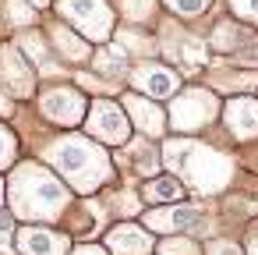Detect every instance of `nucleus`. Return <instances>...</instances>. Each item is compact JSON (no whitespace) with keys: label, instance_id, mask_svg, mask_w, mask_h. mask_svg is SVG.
<instances>
[{"label":"nucleus","instance_id":"nucleus-1","mask_svg":"<svg viewBox=\"0 0 258 255\" xmlns=\"http://www.w3.org/2000/svg\"><path fill=\"white\" fill-rule=\"evenodd\" d=\"M43 163L78 195H96L99 188L113 184V177H117V167H113L106 145H99L85 131H64V135L46 138Z\"/></svg>","mask_w":258,"mask_h":255},{"label":"nucleus","instance_id":"nucleus-2","mask_svg":"<svg viewBox=\"0 0 258 255\" xmlns=\"http://www.w3.org/2000/svg\"><path fill=\"white\" fill-rule=\"evenodd\" d=\"M71 188L43 163V160H18L8 174V209L25 223H46L71 213Z\"/></svg>","mask_w":258,"mask_h":255},{"label":"nucleus","instance_id":"nucleus-3","mask_svg":"<svg viewBox=\"0 0 258 255\" xmlns=\"http://www.w3.org/2000/svg\"><path fill=\"white\" fill-rule=\"evenodd\" d=\"M163 167L184 181L187 191L198 195H216L233 181V160L230 152L216 149L212 142H198L195 135H173L159 145Z\"/></svg>","mask_w":258,"mask_h":255},{"label":"nucleus","instance_id":"nucleus-4","mask_svg":"<svg viewBox=\"0 0 258 255\" xmlns=\"http://www.w3.org/2000/svg\"><path fill=\"white\" fill-rule=\"evenodd\" d=\"M166 124L173 135H198L219 121L223 99L209 85H184L173 99H166Z\"/></svg>","mask_w":258,"mask_h":255},{"label":"nucleus","instance_id":"nucleus-5","mask_svg":"<svg viewBox=\"0 0 258 255\" xmlns=\"http://www.w3.org/2000/svg\"><path fill=\"white\" fill-rule=\"evenodd\" d=\"M60 22H68L75 32H82L92 46L110 43L117 32V11L113 0H53L50 8Z\"/></svg>","mask_w":258,"mask_h":255},{"label":"nucleus","instance_id":"nucleus-6","mask_svg":"<svg viewBox=\"0 0 258 255\" xmlns=\"http://www.w3.org/2000/svg\"><path fill=\"white\" fill-rule=\"evenodd\" d=\"M209 50L216 61H226V64H237V68H247V71H258V32L240 25L237 18L223 15L212 22L209 36H205Z\"/></svg>","mask_w":258,"mask_h":255},{"label":"nucleus","instance_id":"nucleus-7","mask_svg":"<svg viewBox=\"0 0 258 255\" xmlns=\"http://www.w3.org/2000/svg\"><path fill=\"white\" fill-rule=\"evenodd\" d=\"M36 110L46 124L60 131H75L89 114V96L75 82H46L43 89H36Z\"/></svg>","mask_w":258,"mask_h":255},{"label":"nucleus","instance_id":"nucleus-8","mask_svg":"<svg viewBox=\"0 0 258 255\" xmlns=\"http://www.w3.org/2000/svg\"><path fill=\"white\" fill-rule=\"evenodd\" d=\"M82 128H85L89 138H96V142L106 145V149H120V145H127L131 135H135V131H131V121H127V114H124V107H120V99H113V96H92Z\"/></svg>","mask_w":258,"mask_h":255},{"label":"nucleus","instance_id":"nucleus-9","mask_svg":"<svg viewBox=\"0 0 258 255\" xmlns=\"http://www.w3.org/2000/svg\"><path fill=\"white\" fill-rule=\"evenodd\" d=\"M127 89L131 92H142L156 103L163 99H173L180 89H184V75L166 64V61H156V57H145V61H135L131 71H127Z\"/></svg>","mask_w":258,"mask_h":255},{"label":"nucleus","instance_id":"nucleus-10","mask_svg":"<svg viewBox=\"0 0 258 255\" xmlns=\"http://www.w3.org/2000/svg\"><path fill=\"white\" fill-rule=\"evenodd\" d=\"M36 89H39V71L32 68V61L15 46V39H0V92L22 103L32 99Z\"/></svg>","mask_w":258,"mask_h":255},{"label":"nucleus","instance_id":"nucleus-11","mask_svg":"<svg viewBox=\"0 0 258 255\" xmlns=\"http://www.w3.org/2000/svg\"><path fill=\"white\" fill-rule=\"evenodd\" d=\"M142 223H145V230H152V234H205L202 227H205V213L198 209V206H184V202H177V206H152L149 213H142Z\"/></svg>","mask_w":258,"mask_h":255},{"label":"nucleus","instance_id":"nucleus-12","mask_svg":"<svg viewBox=\"0 0 258 255\" xmlns=\"http://www.w3.org/2000/svg\"><path fill=\"white\" fill-rule=\"evenodd\" d=\"M43 32H46V43H50V50H53V57L60 61V64H68V68H89V61H92V43L82 36V32H75L68 22H60V18H46L43 22Z\"/></svg>","mask_w":258,"mask_h":255},{"label":"nucleus","instance_id":"nucleus-13","mask_svg":"<svg viewBox=\"0 0 258 255\" xmlns=\"http://www.w3.org/2000/svg\"><path fill=\"white\" fill-rule=\"evenodd\" d=\"M120 107H124L127 121H131V131H138L142 138H152V142H156V138H163V135L170 131V124H166V110H163L156 99L124 89V92H120Z\"/></svg>","mask_w":258,"mask_h":255},{"label":"nucleus","instance_id":"nucleus-14","mask_svg":"<svg viewBox=\"0 0 258 255\" xmlns=\"http://www.w3.org/2000/svg\"><path fill=\"white\" fill-rule=\"evenodd\" d=\"M219 121L226 128V135L237 142V145H247V142H258V99L254 92H244V96H230L219 110Z\"/></svg>","mask_w":258,"mask_h":255},{"label":"nucleus","instance_id":"nucleus-15","mask_svg":"<svg viewBox=\"0 0 258 255\" xmlns=\"http://www.w3.org/2000/svg\"><path fill=\"white\" fill-rule=\"evenodd\" d=\"M15 248L22 255H68L71 251V237L60 230H50L43 223H25L15 234Z\"/></svg>","mask_w":258,"mask_h":255},{"label":"nucleus","instance_id":"nucleus-16","mask_svg":"<svg viewBox=\"0 0 258 255\" xmlns=\"http://www.w3.org/2000/svg\"><path fill=\"white\" fill-rule=\"evenodd\" d=\"M131 57H127V50L120 46V43H99V46H92V61H89V71L92 75H99L103 82H110V85H127V71H131Z\"/></svg>","mask_w":258,"mask_h":255},{"label":"nucleus","instance_id":"nucleus-17","mask_svg":"<svg viewBox=\"0 0 258 255\" xmlns=\"http://www.w3.org/2000/svg\"><path fill=\"white\" fill-rule=\"evenodd\" d=\"M156 248V234L145 230V223H113L106 230V251L110 255H149Z\"/></svg>","mask_w":258,"mask_h":255},{"label":"nucleus","instance_id":"nucleus-18","mask_svg":"<svg viewBox=\"0 0 258 255\" xmlns=\"http://www.w3.org/2000/svg\"><path fill=\"white\" fill-rule=\"evenodd\" d=\"M120 163L135 174V177H156L159 174V167H163V152H159V145L152 142V138H131L127 145H120Z\"/></svg>","mask_w":258,"mask_h":255},{"label":"nucleus","instance_id":"nucleus-19","mask_svg":"<svg viewBox=\"0 0 258 255\" xmlns=\"http://www.w3.org/2000/svg\"><path fill=\"white\" fill-rule=\"evenodd\" d=\"M138 198H142V206H149V209H152V206H177V202L187 198V188H184V181H180L177 174H156V177L142 181Z\"/></svg>","mask_w":258,"mask_h":255},{"label":"nucleus","instance_id":"nucleus-20","mask_svg":"<svg viewBox=\"0 0 258 255\" xmlns=\"http://www.w3.org/2000/svg\"><path fill=\"white\" fill-rule=\"evenodd\" d=\"M113 11H117V25H135V29H149V32H156V25L163 18L159 0H113Z\"/></svg>","mask_w":258,"mask_h":255},{"label":"nucleus","instance_id":"nucleus-21","mask_svg":"<svg viewBox=\"0 0 258 255\" xmlns=\"http://www.w3.org/2000/svg\"><path fill=\"white\" fill-rule=\"evenodd\" d=\"M43 11H36L32 4H25V0H4V22H8V32H22V29H32V25H43L39 22Z\"/></svg>","mask_w":258,"mask_h":255},{"label":"nucleus","instance_id":"nucleus-22","mask_svg":"<svg viewBox=\"0 0 258 255\" xmlns=\"http://www.w3.org/2000/svg\"><path fill=\"white\" fill-rule=\"evenodd\" d=\"M163 4V15H170V18H177V22H198V18H205L212 8H216V0H159Z\"/></svg>","mask_w":258,"mask_h":255},{"label":"nucleus","instance_id":"nucleus-23","mask_svg":"<svg viewBox=\"0 0 258 255\" xmlns=\"http://www.w3.org/2000/svg\"><path fill=\"white\" fill-rule=\"evenodd\" d=\"M18 152H22V142H18L15 128L8 121H0V170H11L18 163Z\"/></svg>","mask_w":258,"mask_h":255},{"label":"nucleus","instance_id":"nucleus-24","mask_svg":"<svg viewBox=\"0 0 258 255\" xmlns=\"http://www.w3.org/2000/svg\"><path fill=\"white\" fill-rule=\"evenodd\" d=\"M223 4H226L230 18H237L240 25H247V29L258 32V0H223Z\"/></svg>","mask_w":258,"mask_h":255},{"label":"nucleus","instance_id":"nucleus-25","mask_svg":"<svg viewBox=\"0 0 258 255\" xmlns=\"http://www.w3.org/2000/svg\"><path fill=\"white\" fill-rule=\"evenodd\" d=\"M159 248H163V255H198V244L184 234H173V237L159 241Z\"/></svg>","mask_w":258,"mask_h":255},{"label":"nucleus","instance_id":"nucleus-26","mask_svg":"<svg viewBox=\"0 0 258 255\" xmlns=\"http://www.w3.org/2000/svg\"><path fill=\"white\" fill-rule=\"evenodd\" d=\"M15 220H18V216H15L8 206H0V244H4V248H8V244H15V234H18Z\"/></svg>","mask_w":258,"mask_h":255},{"label":"nucleus","instance_id":"nucleus-27","mask_svg":"<svg viewBox=\"0 0 258 255\" xmlns=\"http://www.w3.org/2000/svg\"><path fill=\"white\" fill-rule=\"evenodd\" d=\"M244 255H258V216L244 230Z\"/></svg>","mask_w":258,"mask_h":255},{"label":"nucleus","instance_id":"nucleus-28","mask_svg":"<svg viewBox=\"0 0 258 255\" xmlns=\"http://www.w3.org/2000/svg\"><path fill=\"white\" fill-rule=\"evenodd\" d=\"M209 255H244V251H240L233 241H212V244H209Z\"/></svg>","mask_w":258,"mask_h":255},{"label":"nucleus","instance_id":"nucleus-29","mask_svg":"<svg viewBox=\"0 0 258 255\" xmlns=\"http://www.w3.org/2000/svg\"><path fill=\"white\" fill-rule=\"evenodd\" d=\"M18 114V107H15V99L11 96H4V92H0V121H11Z\"/></svg>","mask_w":258,"mask_h":255},{"label":"nucleus","instance_id":"nucleus-30","mask_svg":"<svg viewBox=\"0 0 258 255\" xmlns=\"http://www.w3.org/2000/svg\"><path fill=\"white\" fill-rule=\"evenodd\" d=\"M68 255H110V251H106L103 244H75Z\"/></svg>","mask_w":258,"mask_h":255},{"label":"nucleus","instance_id":"nucleus-31","mask_svg":"<svg viewBox=\"0 0 258 255\" xmlns=\"http://www.w3.org/2000/svg\"><path fill=\"white\" fill-rule=\"evenodd\" d=\"M25 4H32L36 11H43V15H46V11L53 8V0H25Z\"/></svg>","mask_w":258,"mask_h":255},{"label":"nucleus","instance_id":"nucleus-32","mask_svg":"<svg viewBox=\"0 0 258 255\" xmlns=\"http://www.w3.org/2000/svg\"><path fill=\"white\" fill-rule=\"evenodd\" d=\"M0 36H8V22H4V0H0Z\"/></svg>","mask_w":258,"mask_h":255},{"label":"nucleus","instance_id":"nucleus-33","mask_svg":"<svg viewBox=\"0 0 258 255\" xmlns=\"http://www.w3.org/2000/svg\"><path fill=\"white\" fill-rule=\"evenodd\" d=\"M4 198H8V181L0 177V206H4Z\"/></svg>","mask_w":258,"mask_h":255},{"label":"nucleus","instance_id":"nucleus-34","mask_svg":"<svg viewBox=\"0 0 258 255\" xmlns=\"http://www.w3.org/2000/svg\"><path fill=\"white\" fill-rule=\"evenodd\" d=\"M254 99H258V89H254Z\"/></svg>","mask_w":258,"mask_h":255},{"label":"nucleus","instance_id":"nucleus-35","mask_svg":"<svg viewBox=\"0 0 258 255\" xmlns=\"http://www.w3.org/2000/svg\"><path fill=\"white\" fill-rule=\"evenodd\" d=\"M4 255H8V251H4Z\"/></svg>","mask_w":258,"mask_h":255}]
</instances>
